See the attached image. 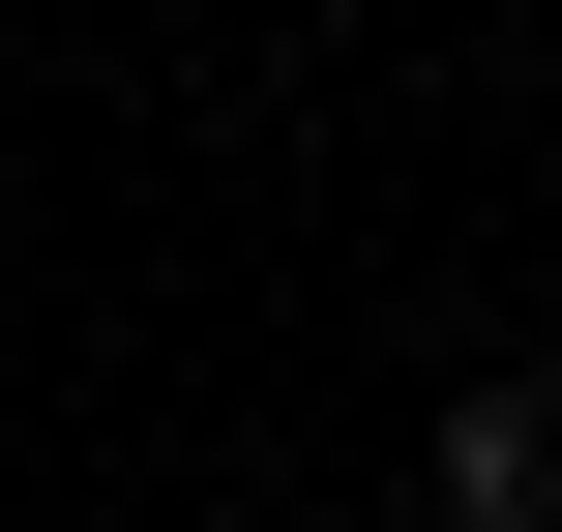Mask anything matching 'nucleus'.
Returning a JSON list of instances; mask_svg holds the SVG:
<instances>
[{
    "label": "nucleus",
    "mask_w": 562,
    "mask_h": 532,
    "mask_svg": "<svg viewBox=\"0 0 562 532\" xmlns=\"http://www.w3.org/2000/svg\"><path fill=\"white\" fill-rule=\"evenodd\" d=\"M533 503H562V415L474 385V415H445V532H533Z\"/></svg>",
    "instance_id": "obj_1"
}]
</instances>
